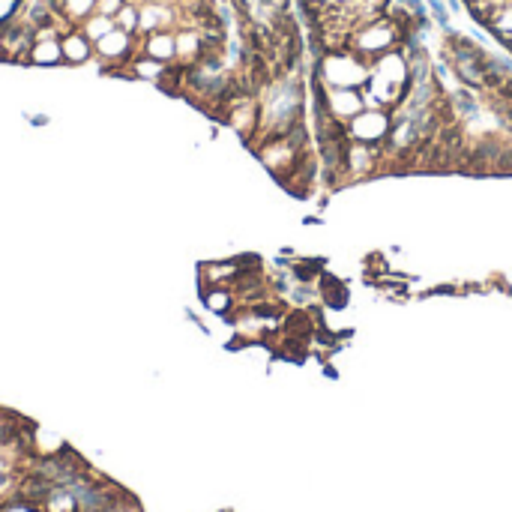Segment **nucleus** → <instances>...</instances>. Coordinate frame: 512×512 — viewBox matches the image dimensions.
Instances as JSON below:
<instances>
[{
    "instance_id": "obj_10",
    "label": "nucleus",
    "mask_w": 512,
    "mask_h": 512,
    "mask_svg": "<svg viewBox=\"0 0 512 512\" xmlns=\"http://www.w3.org/2000/svg\"><path fill=\"white\" fill-rule=\"evenodd\" d=\"M60 48H63V60L66 63H87L90 60V54H93V42L84 36V33H78V30H66L63 36H60Z\"/></svg>"
},
{
    "instance_id": "obj_15",
    "label": "nucleus",
    "mask_w": 512,
    "mask_h": 512,
    "mask_svg": "<svg viewBox=\"0 0 512 512\" xmlns=\"http://www.w3.org/2000/svg\"><path fill=\"white\" fill-rule=\"evenodd\" d=\"M15 3L18 0H0V24H6L15 15Z\"/></svg>"
},
{
    "instance_id": "obj_3",
    "label": "nucleus",
    "mask_w": 512,
    "mask_h": 512,
    "mask_svg": "<svg viewBox=\"0 0 512 512\" xmlns=\"http://www.w3.org/2000/svg\"><path fill=\"white\" fill-rule=\"evenodd\" d=\"M393 132V111L387 108H363L354 120H348V138L372 147H384Z\"/></svg>"
},
{
    "instance_id": "obj_12",
    "label": "nucleus",
    "mask_w": 512,
    "mask_h": 512,
    "mask_svg": "<svg viewBox=\"0 0 512 512\" xmlns=\"http://www.w3.org/2000/svg\"><path fill=\"white\" fill-rule=\"evenodd\" d=\"M117 27L126 30V33H138V6L135 3H126L117 15H114Z\"/></svg>"
},
{
    "instance_id": "obj_6",
    "label": "nucleus",
    "mask_w": 512,
    "mask_h": 512,
    "mask_svg": "<svg viewBox=\"0 0 512 512\" xmlns=\"http://www.w3.org/2000/svg\"><path fill=\"white\" fill-rule=\"evenodd\" d=\"M315 291H318V297H321V306H327V309H345L348 300H351V297H348V282H345L342 276L330 273V270H324V273L318 276Z\"/></svg>"
},
{
    "instance_id": "obj_8",
    "label": "nucleus",
    "mask_w": 512,
    "mask_h": 512,
    "mask_svg": "<svg viewBox=\"0 0 512 512\" xmlns=\"http://www.w3.org/2000/svg\"><path fill=\"white\" fill-rule=\"evenodd\" d=\"M240 276V261L228 258V261H207L198 267V282L204 285H234V279Z\"/></svg>"
},
{
    "instance_id": "obj_1",
    "label": "nucleus",
    "mask_w": 512,
    "mask_h": 512,
    "mask_svg": "<svg viewBox=\"0 0 512 512\" xmlns=\"http://www.w3.org/2000/svg\"><path fill=\"white\" fill-rule=\"evenodd\" d=\"M411 36H417V33H411L405 24H399L396 18H390V15L384 12V15H378V18L360 24V27L351 33L348 48H354V51L363 54L366 60H375V57H381L384 51L402 48Z\"/></svg>"
},
{
    "instance_id": "obj_11",
    "label": "nucleus",
    "mask_w": 512,
    "mask_h": 512,
    "mask_svg": "<svg viewBox=\"0 0 512 512\" xmlns=\"http://www.w3.org/2000/svg\"><path fill=\"white\" fill-rule=\"evenodd\" d=\"M114 27H117V21H114L111 15H102V12H96V15H87V18H84V24H81V33H84V36H87V39L96 45V42H99L102 36H108Z\"/></svg>"
},
{
    "instance_id": "obj_14",
    "label": "nucleus",
    "mask_w": 512,
    "mask_h": 512,
    "mask_svg": "<svg viewBox=\"0 0 512 512\" xmlns=\"http://www.w3.org/2000/svg\"><path fill=\"white\" fill-rule=\"evenodd\" d=\"M123 6H126V0H96V12L111 15V18H114Z\"/></svg>"
},
{
    "instance_id": "obj_7",
    "label": "nucleus",
    "mask_w": 512,
    "mask_h": 512,
    "mask_svg": "<svg viewBox=\"0 0 512 512\" xmlns=\"http://www.w3.org/2000/svg\"><path fill=\"white\" fill-rule=\"evenodd\" d=\"M141 48H144L147 57H153V60H159V63H174V60H177V36H174V30H153V33H144Z\"/></svg>"
},
{
    "instance_id": "obj_13",
    "label": "nucleus",
    "mask_w": 512,
    "mask_h": 512,
    "mask_svg": "<svg viewBox=\"0 0 512 512\" xmlns=\"http://www.w3.org/2000/svg\"><path fill=\"white\" fill-rule=\"evenodd\" d=\"M492 174L495 177H512V138L504 141V147H501V153L495 159V171Z\"/></svg>"
},
{
    "instance_id": "obj_9",
    "label": "nucleus",
    "mask_w": 512,
    "mask_h": 512,
    "mask_svg": "<svg viewBox=\"0 0 512 512\" xmlns=\"http://www.w3.org/2000/svg\"><path fill=\"white\" fill-rule=\"evenodd\" d=\"M201 300H204V306H207L213 315H219V318L234 315L237 306H240L237 294H234L228 285H204V288H201Z\"/></svg>"
},
{
    "instance_id": "obj_5",
    "label": "nucleus",
    "mask_w": 512,
    "mask_h": 512,
    "mask_svg": "<svg viewBox=\"0 0 512 512\" xmlns=\"http://www.w3.org/2000/svg\"><path fill=\"white\" fill-rule=\"evenodd\" d=\"M135 45L141 48V42H135V33H126V30H120V27H114L108 36H102L93 48H96V54L102 57V60H108V63H129L135 54Z\"/></svg>"
},
{
    "instance_id": "obj_2",
    "label": "nucleus",
    "mask_w": 512,
    "mask_h": 512,
    "mask_svg": "<svg viewBox=\"0 0 512 512\" xmlns=\"http://www.w3.org/2000/svg\"><path fill=\"white\" fill-rule=\"evenodd\" d=\"M312 69H318V75L327 87L363 90L372 75V60H366L354 48H339V51H327L321 60H312Z\"/></svg>"
},
{
    "instance_id": "obj_4",
    "label": "nucleus",
    "mask_w": 512,
    "mask_h": 512,
    "mask_svg": "<svg viewBox=\"0 0 512 512\" xmlns=\"http://www.w3.org/2000/svg\"><path fill=\"white\" fill-rule=\"evenodd\" d=\"M324 96H327L330 114H333L336 120H342V123L354 120V117L366 108V96H363V90H357V87H327Z\"/></svg>"
}]
</instances>
